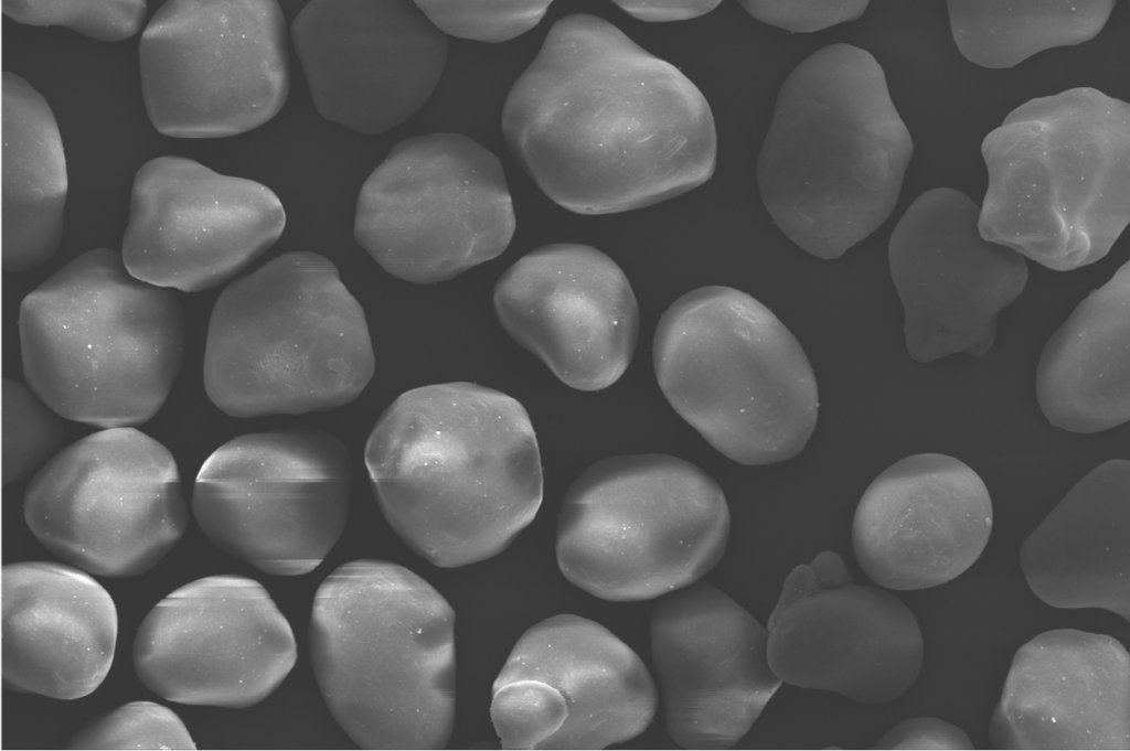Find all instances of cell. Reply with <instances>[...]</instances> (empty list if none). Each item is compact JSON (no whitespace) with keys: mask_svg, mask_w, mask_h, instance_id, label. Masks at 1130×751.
Here are the masks:
<instances>
[{"mask_svg":"<svg viewBox=\"0 0 1130 751\" xmlns=\"http://www.w3.org/2000/svg\"><path fill=\"white\" fill-rule=\"evenodd\" d=\"M504 141L557 205L584 215L641 208L714 173L711 107L679 68L605 19H559L502 109Z\"/></svg>","mask_w":1130,"mask_h":751,"instance_id":"cell-1","label":"cell"},{"mask_svg":"<svg viewBox=\"0 0 1130 751\" xmlns=\"http://www.w3.org/2000/svg\"><path fill=\"white\" fill-rule=\"evenodd\" d=\"M364 460L392 529L441 568L503 551L543 498L539 444L525 408L472 383L398 396L372 430Z\"/></svg>","mask_w":1130,"mask_h":751,"instance_id":"cell-2","label":"cell"},{"mask_svg":"<svg viewBox=\"0 0 1130 751\" xmlns=\"http://www.w3.org/2000/svg\"><path fill=\"white\" fill-rule=\"evenodd\" d=\"M913 150L874 56L831 44L780 88L757 163L760 196L790 240L835 259L894 212Z\"/></svg>","mask_w":1130,"mask_h":751,"instance_id":"cell-3","label":"cell"},{"mask_svg":"<svg viewBox=\"0 0 1130 751\" xmlns=\"http://www.w3.org/2000/svg\"><path fill=\"white\" fill-rule=\"evenodd\" d=\"M455 612L412 570L361 559L318 588L309 653L323 699L365 750H437L456 705Z\"/></svg>","mask_w":1130,"mask_h":751,"instance_id":"cell-4","label":"cell"},{"mask_svg":"<svg viewBox=\"0 0 1130 751\" xmlns=\"http://www.w3.org/2000/svg\"><path fill=\"white\" fill-rule=\"evenodd\" d=\"M24 377L58 416L102 429L134 427L163 406L184 346L172 289L134 277L121 254L88 250L22 301Z\"/></svg>","mask_w":1130,"mask_h":751,"instance_id":"cell-5","label":"cell"},{"mask_svg":"<svg viewBox=\"0 0 1130 751\" xmlns=\"http://www.w3.org/2000/svg\"><path fill=\"white\" fill-rule=\"evenodd\" d=\"M979 230L1046 268L1104 258L1130 221V106L1091 87L1035 98L987 135Z\"/></svg>","mask_w":1130,"mask_h":751,"instance_id":"cell-6","label":"cell"},{"mask_svg":"<svg viewBox=\"0 0 1130 751\" xmlns=\"http://www.w3.org/2000/svg\"><path fill=\"white\" fill-rule=\"evenodd\" d=\"M374 368L364 311L318 254L274 258L228 285L213 307L203 379L228 416L341 407L360 396Z\"/></svg>","mask_w":1130,"mask_h":751,"instance_id":"cell-7","label":"cell"},{"mask_svg":"<svg viewBox=\"0 0 1130 751\" xmlns=\"http://www.w3.org/2000/svg\"><path fill=\"white\" fill-rule=\"evenodd\" d=\"M658 384L714 449L744 465L799 454L818 420V385L800 343L750 294L692 290L661 317L653 339Z\"/></svg>","mask_w":1130,"mask_h":751,"instance_id":"cell-8","label":"cell"},{"mask_svg":"<svg viewBox=\"0 0 1130 751\" xmlns=\"http://www.w3.org/2000/svg\"><path fill=\"white\" fill-rule=\"evenodd\" d=\"M731 514L719 485L669 454H628L586 469L564 496L556 559L565 578L610 601L695 583L721 560Z\"/></svg>","mask_w":1130,"mask_h":751,"instance_id":"cell-9","label":"cell"},{"mask_svg":"<svg viewBox=\"0 0 1130 751\" xmlns=\"http://www.w3.org/2000/svg\"><path fill=\"white\" fill-rule=\"evenodd\" d=\"M515 215L500 159L436 132L395 144L364 182L354 236L388 273L435 283L500 256Z\"/></svg>","mask_w":1130,"mask_h":751,"instance_id":"cell-10","label":"cell"},{"mask_svg":"<svg viewBox=\"0 0 1130 751\" xmlns=\"http://www.w3.org/2000/svg\"><path fill=\"white\" fill-rule=\"evenodd\" d=\"M353 468L345 446L318 429L248 433L217 448L194 483L206 537L275 576L315 570L345 527Z\"/></svg>","mask_w":1130,"mask_h":751,"instance_id":"cell-11","label":"cell"},{"mask_svg":"<svg viewBox=\"0 0 1130 751\" xmlns=\"http://www.w3.org/2000/svg\"><path fill=\"white\" fill-rule=\"evenodd\" d=\"M23 513L56 557L113 578L150 570L189 519L173 455L134 427L102 429L56 453L29 483Z\"/></svg>","mask_w":1130,"mask_h":751,"instance_id":"cell-12","label":"cell"},{"mask_svg":"<svg viewBox=\"0 0 1130 751\" xmlns=\"http://www.w3.org/2000/svg\"><path fill=\"white\" fill-rule=\"evenodd\" d=\"M148 117L162 135L206 139L260 127L289 92L286 23L274 0H171L139 43Z\"/></svg>","mask_w":1130,"mask_h":751,"instance_id":"cell-13","label":"cell"},{"mask_svg":"<svg viewBox=\"0 0 1130 751\" xmlns=\"http://www.w3.org/2000/svg\"><path fill=\"white\" fill-rule=\"evenodd\" d=\"M136 673L163 699L245 708L268 697L297 661L289 622L256 580L220 575L180 587L147 614Z\"/></svg>","mask_w":1130,"mask_h":751,"instance_id":"cell-14","label":"cell"},{"mask_svg":"<svg viewBox=\"0 0 1130 751\" xmlns=\"http://www.w3.org/2000/svg\"><path fill=\"white\" fill-rule=\"evenodd\" d=\"M979 213L962 192L936 187L912 203L891 235L889 270L916 362L961 352L982 357L999 314L1025 288V257L984 239Z\"/></svg>","mask_w":1130,"mask_h":751,"instance_id":"cell-15","label":"cell"},{"mask_svg":"<svg viewBox=\"0 0 1130 751\" xmlns=\"http://www.w3.org/2000/svg\"><path fill=\"white\" fill-rule=\"evenodd\" d=\"M286 214L264 184L163 155L137 172L121 246L148 283L196 292L239 272L281 236Z\"/></svg>","mask_w":1130,"mask_h":751,"instance_id":"cell-16","label":"cell"},{"mask_svg":"<svg viewBox=\"0 0 1130 751\" xmlns=\"http://www.w3.org/2000/svg\"><path fill=\"white\" fill-rule=\"evenodd\" d=\"M290 32L319 114L364 135L417 112L447 60L446 34L415 1L313 0Z\"/></svg>","mask_w":1130,"mask_h":751,"instance_id":"cell-17","label":"cell"},{"mask_svg":"<svg viewBox=\"0 0 1130 751\" xmlns=\"http://www.w3.org/2000/svg\"><path fill=\"white\" fill-rule=\"evenodd\" d=\"M667 730L681 748L734 747L782 682L768 661V631L708 583L672 592L650 623Z\"/></svg>","mask_w":1130,"mask_h":751,"instance_id":"cell-18","label":"cell"},{"mask_svg":"<svg viewBox=\"0 0 1130 751\" xmlns=\"http://www.w3.org/2000/svg\"><path fill=\"white\" fill-rule=\"evenodd\" d=\"M767 631L769 665L782 683L857 702L898 698L923 666L920 627L904 602L853 580L825 584L810 564L786 578Z\"/></svg>","mask_w":1130,"mask_h":751,"instance_id":"cell-19","label":"cell"},{"mask_svg":"<svg viewBox=\"0 0 1130 751\" xmlns=\"http://www.w3.org/2000/svg\"><path fill=\"white\" fill-rule=\"evenodd\" d=\"M497 317L567 386L616 383L633 356L639 310L621 268L603 251L553 244L515 261L493 291Z\"/></svg>","mask_w":1130,"mask_h":751,"instance_id":"cell-20","label":"cell"},{"mask_svg":"<svg viewBox=\"0 0 1130 751\" xmlns=\"http://www.w3.org/2000/svg\"><path fill=\"white\" fill-rule=\"evenodd\" d=\"M993 507L980 475L940 453L906 457L867 486L852 544L865 575L883 588L920 590L968 570L991 535Z\"/></svg>","mask_w":1130,"mask_h":751,"instance_id":"cell-21","label":"cell"},{"mask_svg":"<svg viewBox=\"0 0 1130 751\" xmlns=\"http://www.w3.org/2000/svg\"><path fill=\"white\" fill-rule=\"evenodd\" d=\"M998 750H1130V655L1115 637L1043 632L1015 653L989 725Z\"/></svg>","mask_w":1130,"mask_h":751,"instance_id":"cell-22","label":"cell"},{"mask_svg":"<svg viewBox=\"0 0 1130 751\" xmlns=\"http://www.w3.org/2000/svg\"><path fill=\"white\" fill-rule=\"evenodd\" d=\"M6 688L73 700L92 694L114 659V600L74 566L24 561L2 568Z\"/></svg>","mask_w":1130,"mask_h":751,"instance_id":"cell-23","label":"cell"},{"mask_svg":"<svg viewBox=\"0 0 1130 751\" xmlns=\"http://www.w3.org/2000/svg\"><path fill=\"white\" fill-rule=\"evenodd\" d=\"M536 679L567 706L545 750H597L638 737L651 723L658 693L641 658L597 622L558 614L519 639L493 686Z\"/></svg>","mask_w":1130,"mask_h":751,"instance_id":"cell-24","label":"cell"},{"mask_svg":"<svg viewBox=\"0 0 1130 751\" xmlns=\"http://www.w3.org/2000/svg\"><path fill=\"white\" fill-rule=\"evenodd\" d=\"M1025 580L1044 603L1099 608L1130 622V462L1085 475L1024 540Z\"/></svg>","mask_w":1130,"mask_h":751,"instance_id":"cell-25","label":"cell"},{"mask_svg":"<svg viewBox=\"0 0 1130 751\" xmlns=\"http://www.w3.org/2000/svg\"><path fill=\"white\" fill-rule=\"evenodd\" d=\"M1036 397L1049 423L1069 432H1100L1130 419L1129 260L1049 337Z\"/></svg>","mask_w":1130,"mask_h":751,"instance_id":"cell-26","label":"cell"},{"mask_svg":"<svg viewBox=\"0 0 1130 751\" xmlns=\"http://www.w3.org/2000/svg\"><path fill=\"white\" fill-rule=\"evenodd\" d=\"M2 267L20 272L57 250L67 173L61 133L45 98L2 73Z\"/></svg>","mask_w":1130,"mask_h":751,"instance_id":"cell-27","label":"cell"},{"mask_svg":"<svg viewBox=\"0 0 1130 751\" xmlns=\"http://www.w3.org/2000/svg\"><path fill=\"white\" fill-rule=\"evenodd\" d=\"M1115 1L949 0L959 52L987 68H1011L1052 47L1076 45L1105 26Z\"/></svg>","mask_w":1130,"mask_h":751,"instance_id":"cell-28","label":"cell"},{"mask_svg":"<svg viewBox=\"0 0 1130 751\" xmlns=\"http://www.w3.org/2000/svg\"><path fill=\"white\" fill-rule=\"evenodd\" d=\"M490 714L502 748L545 750L566 722L567 706L548 684L516 679L493 686Z\"/></svg>","mask_w":1130,"mask_h":751,"instance_id":"cell-29","label":"cell"},{"mask_svg":"<svg viewBox=\"0 0 1130 751\" xmlns=\"http://www.w3.org/2000/svg\"><path fill=\"white\" fill-rule=\"evenodd\" d=\"M56 415L30 387L3 380L4 485L25 478L58 447L63 427Z\"/></svg>","mask_w":1130,"mask_h":751,"instance_id":"cell-30","label":"cell"},{"mask_svg":"<svg viewBox=\"0 0 1130 751\" xmlns=\"http://www.w3.org/2000/svg\"><path fill=\"white\" fill-rule=\"evenodd\" d=\"M79 750H195L186 727L168 707L128 702L82 729L68 743Z\"/></svg>","mask_w":1130,"mask_h":751,"instance_id":"cell-31","label":"cell"},{"mask_svg":"<svg viewBox=\"0 0 1130 751\" xmlns=\"http://www.w3.org/2000/svg\"><path fill=\"white\" fill-rule=\"evenodd\" d=\"M1 4L15 22L65 26L108 42L135 35L147 15L143 0H3Z\"/></svg>","mask_w":1130,"mask_h":751,"instance_id":"cell-32","label":"cell"},{"mask_svg":"<svg viewBox=\"0 0 1130 751\" xmlns=\"http://www.w3.org/2000/svg\"><path fill=\"white\" fill-rule=\"evenodd\" d=\"M551 0H416L415 4L444 34L499 43L540 23Z\"/></svg>","mask_w":1130,"mask_h":751,"instance_id":"cell-33","label":"cell"},{"mask_svg":"<svg viewBox=\"0 0 1130 751\" xmlns=\"http://www.w3.org/2000/svg\"><path fill=\"white\" fill-rule=\"evenodd\" d=\"M755 19L790 32L810 33L860 18L868 1H740Z\"/></svg>","mask_w":1130,"mask_h":751,"instance_id":"cell-34","label":"cell"},{"mask_svg":"<svg viewBox=\"0 0 1130 751\" xmlns=\"http://www.w3.org/2000/svg\"><path fill=\"white\" fill-rule=\"evenodd\" d=\"M968 734L936 717H915L889 729L874 745L878 750H972Z\"/></svg>","mask_w":1130,"mask_h":751,"instance_id":"cell-35","label":"cell"},{"mask_svg":"<svg viewBox=\"0 0 1130 751\" xmlns=\"http://www.w3.org/2000/svg\"><path fill=\"white\" fill-rule=\"evenodd\" d=\"M631 17L646 22L681 21L704 15L714 10L718 0H618L614 1Z\"/></svg>","mask_w":1130,"mask_h":751,"instance_id":"cell-36","label":"cell"}]
</instances>
